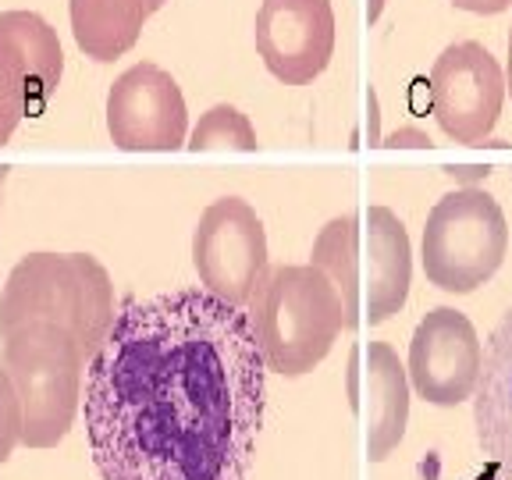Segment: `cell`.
Returning a JSON list of instances; mask_svg holds the SVG:
<instances>
[{"mask_svg": "<svg viewBox=\"0 0 512 480\" xmlns=\"http://www.w3.org/2000/svg\"><path fill=\"white\" fill-rule=\"evenodd\" d=\"M107 132L125 153H175L185 146L189 111L175 75L160 64H132L107 93Z\"/></svg>", "mask_w": 512, "mask_h": 480, "instance_id": "cell-10", "label": "cell"}, {"mask_svg": "<svg viewBox=\"0 0 512 480\" xmlns=\"http://www.w3.org/2000/svg\"><path fill=\"white\" fill-rule=\"evenodd\" d=\"M25 434V409L22 395H18L15 381L4 367H0V466L8 463L15 445Z\"/></svg>", "mask_w": 512, "mask_h": 480, "instance_id": "cell-18", "label": "cell"}, {"mask_svg": "<svg viewBox=\"0 0 512 480\" xmlns=\"http://www.w3.org/2000/svg\"><path fill=\"white\" fill-rule=\"evenodd\" d=\"M146 4H150V15H153V11H160L164 4H168V0H146Z\"/></svg>", "mask_w": 512, "mask_h": 480, "instance_id": "cell-24", "label": "cell"}, {"mask_svg": "<svg viewBox=\"0 0 512 480\" xmlns=\"http://www.w3.org/2000/svg\"><path fill=\"white\" fill-rule=\"evenodd\" d=\"M192 153H207V150H242L253 153L256 146V128L249 125V118L232 104H214L207 114L200 118V125L192 128L189 136Z\"/></svg>", "mask_w": 512, "mask_h": 480, "instance_id": "cell-17", "label": "cell"}, {"mask_svg": "<svg viewBox=\"0 0 512 480\" xmlns=\"http://www.w3.org/2000/svg\"><path fill=\"white\" fill-rule=\"evenodd\" d=\"M0 367L8 370L22 395L29 448H54L72 431L82 406V370L86 352L72 335L50 324H25L4 335Z\"/></svg>", "mask_w": 512, "mask_h": 480, "instance_id": "cell-4", "label": "cell"}, {"mask_svg": "<svg viewBox=\"0 0 512 480\" xmlns=\"http://www.w3.org/2000/svg\"><path fill=\"white\" fill-rule=\"evenodd\" d=\"M381 146H395V150H399V146H431V136H427V132H420V128H399V132H392V136H384L381 139Z\"/></svg>", "mask_w": 512, "mask_h": 480, "instance_id": "cell-19", "label": "cell"}, {"mask_svg": "<svg viewBox=\"0 0 512 480\" xmlns=\"http://www.w3.org/2000/svg\"><path fill=\"white\" fill-rule=\"evenodd\" d=\"M64 75L54 25L36 11L0 15V146L25 118H40Z\"/></svg>", "mask_w": 512, "mask_h": 480, "instance_id": "cell-7", "label": "cell"}, {"mask_svg": "<svg viewBox=\"0 0 512 480\" xmlns=\"http://www.w3.org/2000/svg\"><path fill=\"white\" fill-rule=\"evenodd\" d=\"M413 285V242L388 207L363 210V320L388 324L406 306Z\"/></svg>", "mask_w": 512, "mask_h": 480, "instance_id": "cell-13", "label": "cell"}, {"mask_svg": "<svg viewBox=\"0 0 512 480\" xmlns=\"http://www.w3.org/2000/svg\"><path fill=\"white\" fill-rule=\"evenodd\" d=\"M505 75L488 47L452 43L431 68V114L452 143L488 146L505 104Z\"/></svg>", "mask_w": 512, "mask_h": 480, "instance_id": "cell-8", "label": "cell"}, {"mask_svg": "<svg viewBox=\"0 0 512 480\" xmlns=\"http://www.w3.org/2000/svg\"><path fill=\"white\" fill-rule=\"evenodd\" d=\"M192 267L200 274V288L224 303L246 310L267 267L264 221L239 196H221L200 214L192 232Z\"/></svg>", "mask_w": 512, "mask_h": 480, "instance_id": "cell-6", "label": "cell"}, {"mask_svg": "<svg viewBox=\"0 0 512 480\" xmlns=\"http://www.w3.org/2000/svg\"><path fill=\"white\" fill-rule=\"evenodd\" d=\"M267 360L242 306L207 288L128 303L86 374V438L104 480H249Z\"/></svg>", "mask_w": 512, "mask_h": 480, "instance_id": "cell-1", "label": "cell"}, {"mask_svg": "<svg viewBox=\"0 0 512 480\" xmlns=\"http://www.w3.org/2000/svg\"><path fill=\"white\" fill-rule=\"evenodd\" d=\"M267 370L303 377L328 360L345 331V306L331 278L313 264H281L264 274L246 306Z\"/></svg>", "mask_w": 512, "mask_h": 480, "instance_id": "cell-3", "label": "cell"}, {"mask_svg": "<svg viewBox=\"0 0 512 480\" xmlns=\"http://www.w3.org/2000/svg\"><path fill=\"white\" fill-rule=\"evenodd\" d=\"M473 431L488 480H512V306L484 342V367L473 395Z\"/></svg>", "mask_w": 512, "mask_h": 480, "instance_id": "cell-12", "label": "cell"}, {"mask_svg": "<svg viewBox=\"0 0 512 480\" xmlns=\"http://www.w3.org/2000/svg\"><path fill=\"white\" fill-rule=\"evenodd\" d=\"M256 54L285 86H306L335 57L331 0H264L256 11Z\"/></svg>", "mask_w": 512, "mask_h": 480, "instance_id": "cell-11", "label": "cell"}, {"mask_svg": "<svg viewBox=\"0 0 512 480\" xmlns=\"http://www.w3.org/2000/svg\"><path fill=\"white\" fill-rule=\"evenodd\" d=\"M352 367L363 377V399L356 413L367 424V456L370 463H384L402 445L409 427V402H413V381L402 367L399 352L388 342H370L352 356Z\"/></svg>", "mask_w": 512, "mask_h": 480, "instance_id": "cell-14", "label": "cell"}, {"mask_svg": "<svg viewBox=\"0 0 512 480\" xmlns=\"http://www.w3.org/2000/svg\"><path fill=\"white\" fill-rule=\"evenodd\" d=\"M381 11H384V0H367V18H370V25L381 18Z\"/></svg>", "mask_w": 512, "mask_h": 480, "instance_id": "cell-22", "label": "cell"}, {"mask_svg": "<svg viewBox=\"0 0 512 480\" xmlns=\"http://www.w3.org/2000/svg\"><path fill=\"white\" fill-rule=\"evenodd\" d=\"M456 182H473V178H488V168H445Z\"/></svg>", "mask_w": 512, "mask_h": 480, "instance_id": "cell-21", "label": "cell"}, {"mask_svg": "<svg viewBox=\"0 0 512 480\" xmlns=\"http://www.w3.org/2000/svg\"><path fill=\"white\" fill-rule=\"evenodd\" d=\"M72 36L75 47L93 61H118L125 50L136 47L139 32L150 18L146 0H72Z\"/></svg>", "mask_w": 512, "mask_h": 480, "instance_id": "cell-16", "label": "cell"}, {"mask_svg": "<svg viewBox=\"0 0 512 480\" xmlns=\"http://www.w3.org/2000/svg\"><path fill=\"white\" fill-rule=\"evenodd\" d=\"M310 264L328 274L345 306V331L363 324V214L331 217L313 239Z\"/></svg>", "mask_w": 512, "mask_h": 480, "instance_id": "cell-15", "label": "cell"}, {"mask_svg": "<svg viewBox=\"0 0 512 480\" xmlns=\"http://www.w3.org/2000/svg\"><path fill=\"white\" fill-rule=\"evenodd\" d=\"M505 86L512 93V25H509V64H505Z\"/></svg>", "mask_w": 512, "mask_h": 480, "instance_id": "cell-23", "label": "cell"}, {"mask_svg": "<svg viewBox=\"0 0 512 480\" xmlns=\"http://www.w3.org/2000/svg\"><path fill=\"white\" fill-rule=\"evenodd\" d=\"M509 253V221L491 192L459 185L427 214L420 264L434 288L466 296L488 285Z\"/></svg>", "mask_w": 512, "mask_h": 480, "instance_id": "cell-5", "label": "cell"}, {"mask_svg": "<svg viewBox=\"0 0 512 480\" xmlns=\"http://www.w3.org/2000/svg\"><path fill=\"white\" fill-rule=\"evenodd\" d=\"M459 11H470V15H498L512 4V0H452Z\"/></svg>", "mask_w": 512, "mask_h": 480, "instance_id": "cell-20", "label": "cell"}, {"mask_svg": "<svg viewBox=\"0 0 512 480\" xmlns=\"http://www.w3.org/2000/svg\"><path fill=\"white\" fill-rule=\"evenodd\" d=\"M114 285L93 253H29L0 292V335L50 324L72 335L93 360L114 328Z\"/></svg>", "mask_w": 512, "mask_h": 480, "instance_id": "cell-2", "label": "cell"}, {"mask_svg": "<svg viewBox=\"0 0 512 480\" xmlns=\"http://www.w3.org/2000/svg\"><path fill=\"white\" fill-rule=\"evenodd\" d=\"M484 367V342L463 310L434 306L420 317L409 338V381L431 406H459L473 399Z\"/></svg>", "mask_w": 512, "mask_h": 480, "instance_id": "cell-9", "label": "cell"}]
</instances>
